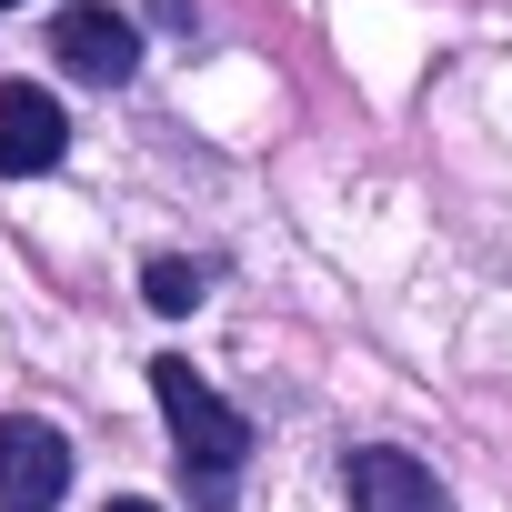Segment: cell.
<instances>
[{"label":"cell","mask_w":512,"mask_h":512,"mask_svg":"<svg viewBox=\"0 0 512 512\" xmlns=\"http://www.w3.org/2000/svg\"><path fill=\"white\" fill-rule=\"evenodd\" d=\"M151 392H161V412H171V442H181V472H191L201 512H221V502H231V472H241V452H251V422H241L191 362H151Z\"/></svg>","instance_id":"obj_1"},{"label":"cell","mask_w":512,"mask_h":512,"mask_svg":"<svg viewBox=\"0 0 512 512\" xmlns=\"http://www.w3.org/2000/svg\"><path fill=\"white\" fill-rule=\"evenodd\" d=\"M71 482V442L51 422H0V512H51Z\"/></svg>","instance_id":"obj_2"},{"label":"cell","mask_w":512,"mask_h":512,"mask_svg":"<svg viewBox=\"0 0 512 512\" xmlns=\"http://www.w3.org/2000/svg\"><path fill=\"white\" fill-rule=\"evenodd\" d=\"M51 51H61V71H81V81H131V61H141V31L121 21V11H101V0H81V11H61L51 21Z\"/></svg>","instance_id":"obj_3"},{"label":"cell","mask_w":512,"mask_h":512,"mask_svg":"<svg viewBox=\"0 0 512 512\" xmlns=\"http://www.w3.org/2000/svg\"><path fill=\"white\" fill-rule=\"evenodd\" d=\"M61 151H71L61 101H51V91H31V81H0V171L31 181V171H51Z\"/></svg>","instance_id":"obj_4"},{"label":"cell","mask_w":512,"mask_h":512,"mask_svg":"<svg viewBox=\"0 0 512 512\" xmlns=\"http://www.w3.org/2000/svg\"><path fill=\"white\" fill-rule=\"evenodd\" d=\"M352 502L362 512H442V492L412 452H352Z\"/></svg>","instance_id":"obj_5"},{"label":"cell","mask_w":512,"mask_h":512,"mask_svg":"<svg viewBox=\"0 0 512 512\" xmlns=\"http://www.w3.org/2000/svg\"><path fill=\"white\" fill-rule=\"evenodd\" d=\"M141 292H151V312H191V302H201V272H191V262H151Z\"/></svg>","instance_id":"obj_6"},{"label":"cell","mask_w":512,"mask_h":512,"mask_svg":"<svg viewBox=\"0 0 512 512\" xmlns=\"http://www.w3.org/2000/svg\"><path fill=\"white\" fill-rule=\"evenodd\" d=\"M111 512H151V502H111Z\"/></svg>","instance_id":"obj_7"},{"label":"cell","mask_w":512,"mask_h":512,"mask_svg":"<svg viewBox=\"0 0 512 512\" xmlns=\"http://www.w3.org/2000/svg\"><path fill=\"white\" fill-rule=\"evenodd\" d=\"M0 11H11V0H0Z\"/></svg>","instance_id":"obj_8"}]
</instances>
